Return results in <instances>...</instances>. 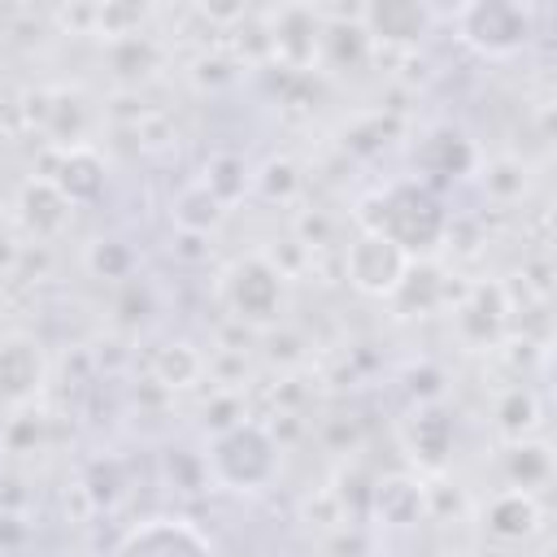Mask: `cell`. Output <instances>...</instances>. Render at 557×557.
<instances>
[{"label":"cell","instance_id":"obj_2","mask_svg":"<svg viewBox=\"0 0 557 557\" xmlns=\"http://www.w3.org/2000/svg\"><path fill=\"white\" fill-rule=\"evenodd\" d=\"M218 296L231 313V322L248 326V331H265L283 318V278L252 252V257H235L222 278H218Z\"/></svg>","mask_w":557,"mask_h":557},{"label":"cell","instance_id":"obj_18","mask_svg":"<svg viewBox=\"0 0 557 557\" xmlns=\"http://www.w3.org/2000/svg\"><path fill=\"white\" fill-rule=\"evenodd\" d=\"M400 440H405V448H409L413 461L440 470L444 457H448V448H453V418L440 405H418L409 413V422L400 426Z\"/></svg>","mask_w":557,"mask_h":557},{"label":"cell","instance_id":"obj_24","mask_svg":"<svg viewBox=\"0 0 557 557\" xmlns=\"http://www.w3.org/2000/svg\"><path fill=\"white\" fill-rule=\"evenodd\" d=\"M527 183H531V170H527V161L513 157V152L492 157V161L483 165V191H487V200H496V205H518V200L527 196Z\"/></svg>","mask_w":557,"mask_h":557},{"label":"cell","instance_id":"obj_15","mask_svg":"<svg viewBox=\"0 0 557 557\" xmlns=\"http://www.w3.org/2000/svg\"><path fill=\"white\" fill-rule=\"evenodd\" d=\"M52 152V170L48 178L65 191V200L78 209V205H91L100 200L104 191V161L96 157V148H48Z\"/></svg>","mask_w":557,"mask_h":557},{"label":"cell","instance_id":"obj_28","mask_svg":"<svg viewBox=\"0 0 557 557\" xmlns=\"http://www.w3.org/2000/svg\"><path fill=\"white\" fill-rule=\"evenodd\" d=\"M83 265L91 278H109V283H122L131 278V265H135V252L126 239H91L87 252H83Z\"/></svg>","mask_w":557,"mask_h":557},{"label":"cell","instance_id":"obj_31","mask_svg":"<svg viewBox=\"0 0 557 557\" xmlns=\"http://www.w3.org/2000/svg\"><path fill=\"white\" fill-rule=\"evenodd\" d=\"M61 509H65L70 522H87V518L96 513V500H91V492H87L83 483H74V487L61 496Z\"/></svg>","mask_w":557,"mask_h":557},{"label":"cell","instance_id":"obj_17","mask_svg":"<svg viewBox=\"0 0 557 557\" xmlns=\"http://www.w3.org/2000/svg\"><path fill=\"white\" fill-rule=\"evenodd\" d=\"M413 165L431 178H457V174H470L474 170V144L453 131V126H431L418 148H413Z\"/></svg>","mask_w":557,"mask_h":557},{"label":"cell","instance_id":"obj_19","mask_svg":"<svg viewBox=\"0 0 557 557\" xmlns=\"http://www.w3.org/2000/svg\"><path fill=\"white\" fill-rule=\"evenodd\" d=\"M500 474H505V487L540 496L553 483V453H548V444L544 440H513V444H505L500 448Z\"/></svg>","mask_w":557,"mask_h":557},{"label":"cell","instance_id":"obj_26","mask_svg":"<svg viewBox=\"0 0 557 557\" xmlns=\"http://www.w3.org/2000/svg\"><path fill=\"white\" fill-rule=\"evenodd\" d=\"M0 444H4V453H13V457L39 453V448L48 444V418H44L39 409H30V405L13 409V418L0 422Z\"/></svg>","mask_w":557,"mask_h":557},{"label":"cell","instance_id":"obj_27","mask_svg":"<svg viewBox=\"0 0 557 557\" xmlns=\"http://www.w3.org/2000/svg\"><path fill=\"white\" fill-rule=\"evenodd\" d=\"M300 187H305V174H300V165L292 157H270L252 174V191L265 196V200H278V205H292Z\"/></svg>","mask_w":557,"mask_h":557},{"label":"cell","instance_id":"obj_25","mask_svg":"<svg viewBox=\"0 0 557 557\" xmlns=\"http://www.w3.org/2000/svg\"><path fill=\"white\" fill-rule=\"evenodd\" d=\"M200 183L231 209L248 187H252V174H248V165L235 157V152H213L209 161H205V174H200Z\"/></svg>","mask_w":557,"mask_h":557},{"label":"cell","instance_id":"obj_6","mask_svg":"<svg viewBox=\"0 0 557 557\" xmlns=\"http://www.w3.org/2000/svg\"><path fill=\"white\" fill-rule=\"evenodd\" d=\"M261 22L270 35V61H278L292 74L318 70V39H322L318 4H283L261 13Z\"/></svg>","mask_w":557,"mask_h":557},{"label":"cell","instance_id":"obj_29","mask_svg":"<svg viewBox=\"0 0 557 557\" xmlns=\"http://www.w3.org/2000/svg\"><path fill=\"white\" fill-rule=\"evenodd\" d=\"M144 22H148V9H144V4H117V0H109V4H96V26H91V35H96L100 44H113V39L139 35Z\"/></svg>","mask_w":557,"mask_h":557},{"label":"cell","instance_id":"obj_13","mask_svg":"<svg viewBox=\"0 0 557 557\" xmlns=\"http://www.w3.org/2000/svg\"><path fill=\"white\" fill-rule=\"evenodd\" d=\"M117 557H213V553H209L205 535L191 522H183V518H148L144 527H135L122 540Z\"/></svg>","mask_w":557,"mask_h":557},{"label":"cell","instance_id":"obj_5","mask_svg":"<svg viewBox=\"0 0 557 557\" xmlns=\"http://www.w3.org/2000/svg\"><path fill=\"white\" fill-rule=\"evenodd\" d=\"M413 257H405L392 239H383L379 231H357L344 248H339V274L370 300H392V292L400 287L405 270Z\"/></svg>","mask_w":557,"mask_h":557},{"label":"cell","instance_id":"obj_22","mask_svg":"<svg viewBox=\"0 0 557 557\" xmlns=\"http://www.w3.org/2000/svg\"><path fill=\"white\" fill-rule=\"evenodd\" d=\"M170 218L178 231H191V235H213L222 222H226V205L200 183L191 178L174 200H170Z\"/></svg>","mask_w":557,"mask_h":557},{"label":"cell","instance_id":"obj_8","mask_svg":"<svg viewBox=\"0 0 557 557\" xmlns=\"http://www.w3.org/2000/svg\"><path fill=\"white\" fill-rule=\"evenodd\" d=\"M48 383V357L35 335L4 331L0 335V405H30Z\"/></svg>","mask_w":557,"mask_h":557},{"label":"cell","instance_id":"obj_14","mask_svg":"<svg viewBox=\"0 0 557 557\" xmlns=\"http://www.w3.org/2000/svg\"><path fill=\"white\" fill-rule=\"evenodd\" d=\"M104 61H109V78L117 91H139L148 78L161 74L165 65V44L148 30L139 35H126V39H113L104 44Z\"/></svg>","mask_w":557,"mask_h":557},{"label":"cell","instance_id":"obj_30","mask_svg":"<svg viewBox=\"0 0 557 557\" xmlns=\"http://www.w3.org/2000/svg\"><path fill=\"white\" fill-rule=\"evenodd\" d=\"M335 231H339V222H335L326 209H300V213L292 218V239L305 244L309 252L335 248Z\"/></svg>","mask_w":557,"mask_h":557},{"label":"cell","instance_id":"obj_3","mask_svg":"<svg viewBox=\"0 0 557 557\" xmlns=\"http://www.w3.org/2000/svg\"><path fill=\"white\" fill-rule=\"evenodd\" d=\"M461 39L483 52V57H513L518 48L531 44L535 35V9L518 0H483V4H461L453 13Z\"/></svg>","mask_w":557,"mask_h":557},{"label":"cell","instance_id":"obj_11","mask_svg":"<svg viewBox=\"0 0 557 557\" xmlns=\"http://www.w3.org/2000/svg\"><path fill=\"white\" fill-rule=\"evenodd\" d=\"M479 522H483V531H487L496 544H527L531 535L544 531V509H540V496L500 487V492H492V496L483 500Z\"/></svg>","mask_w":557,"mask_h":557},{"label":"cell","instance_id":"obj_1","mask_svg":"<svg viewBox=\"0 0 557 557\" xmlns=\"http://www.w3.org/2000/svg\"><path fill=\"white\" fill-rule=\"evenodd\" d=\"M357 231H379L405 257H431L444 244L448 213H444V205L431 187H422L413 178H400V183H387V187L370 191L357 205Z\"/></svg>","mask_w":557,"mask_h":557},{"label":"cell","instance_id":"obj_7","mask_svg":"<svg viewBox=\"0 0 557 557\" xmlns=\"http://www.w3.org/2000/svg\"><path fill=\"white\" fill-rule=\"evenodd\" d=\"M513 305L505 283H466L461 296L453 300V326L470 348H492L505 335Z\"/></svg>","mask_w":557,"mask_h":557},{"label":"cell","instance_id":"obj_16","mask_svg":"<svg viewBox=\"0 0 557 557\" xmlns=\"http://www.w3.org/2000/svg\"><path fill=\"white\" fill-rule=\"evenodd\" d=\"M374 61V44L361 30V17H326L318 39V65L331 74H348Z\"/></svg>","mask_w":557,"mask_h":557},{"label":"cell","instance_id":"obj_12","mask_svg":"<svg viewBox=\"0 0 557 557\" xmlns=\"http://www.w3.org/2000/svg\"><path fill=\"white\" fill-rule=\"evenodd\" d=\"M461 296V287H453V274L444 265H435L431 257H413L400 287L392 292V305L400 318H426L440 313L444 305H453Z\"/></svg>","mask_w":557,"mask_h":557},{"label":"cell","instance_id":"obj_21","mask_svg":"<svg viewBox=\"0 0 557 557\" xmlns=\"http://www.w3.org/2000/svg\"><path fill=\"white\" fill-rule=\"evenodd\" d=\"M492 426H496V435H500L505 444L531 440V435L540 431V396H535L531 387H522V383L505 387V392L492 400Z\"/></svg>","mask_w":557,"mask_h":557},{"label":"cell","instance_id":"obj_23","mask_svg":"<svg viewBox=\"0 0 557 557\" xmlns=\"http://www.w3.org/2000/svg\"><path fill=\"white\" fill-rule=\"evenodd\" d=\"M370 505L379 509L383 522L409 527V522H418V513H422V483H413V479H383V483L370 492Z\"/></svg>","mask_w":557,"mask_h":557},{"label":"cell","instance_id":"obj_32","mask_svg":"<svg viewBox=\"0 0 557 557\" xmlns=\"http://www.w3.org/2000/svg\"><path fill=\"white\" fill-rule=\"evenodd\" d=\"M174 252H178L183 261H209V252H213V235H191V231H178Z\"/></svg>","mask_w":557,"mask_h":557},{"label":"cell","instance_id":"obj_4","mask_svg":"<svg viewBox=\"0 0 557 557\" xmlns=\"http://www.w3.org/2000/svg\"><path fill=\"white\" fill-rule=\"evenodd\" d=\"M274 453H278V444L270 440L265 422H239V426H231V431L218 435V444H213V453H209L205 466H209L222 483L252 492V487L270 483V474H274Z\"/></svg>","mask_w":557,"mask_h":557},{"label":"cell","instance_id":"obj_20","mask_svg":"<svg viewBox=\"0 0 557 557\" xmlns=\"http://www.w3.org/2000/svg\"><path fill=\"white\" fill-rule=\"evenodd\" d=\"M148 379L161 383L170 396H174V392H187V387L205 383V352H200L196 344H187V339H170V344L152 348V357H148Z\"/></svg>","mask_w":557,"mask_h":557},{"label":"cell","instance_id":"obj_10","mask_svg":"<svg viewBox=\"0 0 557 557\" xmlns=\"http://www.w3.org/2000/svg\"><path fill=\"white\" fill-rule=\"evenodd\" d=\"M435 13L413 0H383V4H361V30L370 35L374 48L387 52H413L418 39L431 30Z\"/></svg>","mask_w":557,"mask_h":557},{"label":"cell","instance_id":"obj_9","mask_svg":"<svg viewBox=\"0 0 557 557\" xmlns=\"http://www.w3.org/2000/svg\"><path fill=\"white\" fill-rule=\"evenodd\" d=\"M13 218L35 244H52L70 226L74 205L65 200V191L48 174H30V178H22V187L13 196Z\"/></svg>","mask_w":557,"mask_h":557}]
</instances>
